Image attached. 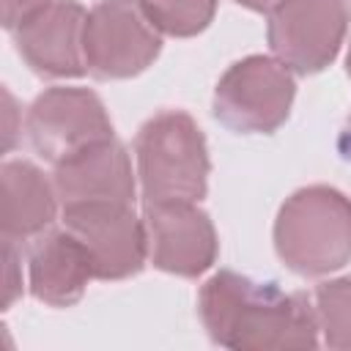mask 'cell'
Wrapping results in <instances>:
<instances>
[{"label":"cell","mask_w":351,"mask_h":351,"mask_svg":"<svg viewBox=\"0 0 351 351\" xmlns=\"http://www.w3.org/2000/svg\"><path fill=\"white\" fill-rule=\"evenodd\" d=\"M63 225L85 244L96 280H126L145 266L148 233L132 203L66 206Z\"/></svg>","instance_id":"8"},{"label":"cell","mask_w":351,"mask_h":351,"mask_svg":"<svg viewBox=\"0 0 351 351\" xmlns=\"http://www.w3.org/2000/svg\"><path fill=\"white\" fill-rule=\"evenodd\" d=\"M143 222L148 233V258L156 269L178 277H197L214 266L219 252L217 230L197 203H145Z\"/></svg>","instance_id":"9"},{"label":"cell","mask_w":351,"mask_h":351,"mask_svg":"<svg viewBox=\"0 0 351 351\" xmlns=\"http://www.w3.org/2000/svg\"><path fill=\"white\" fill-rule=\"evenodd\" d=\"M343 145H346V156H351V115H348V126L343 134Z\"/></svg>","instance_id":"20"},{"label":"cell","mask_w":351,"mask_h":351,"mask_svg":"<svg viewBox=\"0 0 351 351\" xmlns=\"http://www.w3.org/2000/svg\"><path fill=\"white\" fill-rule=\"evenodd\" d=\"M197 310L211 343L225 348L266 351L318 346L313 302L304 293H285L277 282L217 271L203 282Z\"/></svg>","instance_id":"1"},{"label":"cell","mask_w":351,"mask_h":351,"mask_svg":"<svg viewBox=\"0 0 351 351\" xmlns=\"http://www.w3.org/2000/svg\"><path fill=\"white\" fill-rule=\"evenodd\" d=\"M348 22V0H280L269 11L266 38L291 71L318 74L337 58Z\"/></svg>","instance_id":"7"},{"label":"cell","mask_w":351,"mask_h":351,"mask_svg":"<svg viewBox=\"0 0 351 351\" xmlns=\"http://www.w3.org/2000/svg\"><path fill=\"white\" fill-rule=\"evenodd\" d=\"M239 5H244V8H250V11H271L280 0H236Z\"/></svg>","instance_id":"19"},{"label":"cell","mask_w":351,"mask_h":351,"mask_svg":"<svg viewBox=\"0 0 351 351\" xmlns=\"http://www.w3.org/2000/svg\"><path fill=\"white\" fill-rule=\"evenodd\" d=\"M137 176L145 203H200L208 189V148L184 110H162L134 137Z\"/></svg>","instance_id":"3"},{"label":"cell","mask_w":351,"mask_h":351,"mask_svg":"<svg viewBox=\"0 0 351 351\" xmlns=\"http://www.w3.org/2000/svg\"><path fill=\"white\" fill-rule=\"evenodd\" d=\"M52 0H3V25L8 30H14V27H19L25 19L38 14Z\"/></svg>","instance_id":"17"},{"label":"cell","mask_w":351,"mask_h":351,"mask_svg":"<svg viewBox=\"0 0 351 351\" xmlns=\"http://www.w3.org/2000/svg\"><path fill=\"white\" fill-rule=\"evenodd\" d=\"M85 19L88 11L77 0H52L14 27L22 60L41 77H82L88 71L82 49Z\"/></svg>","instance_id":"10"},{"label":"cell","mask_w":351,"mask_h":351,"mask_svg":"<svg viewBox=\"0 0 351 351\" xmlns=\"http://www.w3.org/2000/svg\"><path fill=\"white\" fill-rule=\"evenodd\" d=\"M346 71H348V77H351V44H348V58H346Z\"/></svg>","instance_id":"21"},{"label":"cell","mask_w":351,"mask_h":351,"mask_svg":"<svg viewBox=\"0 0 351 351\" xmlns=\"http://www.w3.org/2000/svg\"><path fill=\"white\" fill-rule=\"evenodd\" d=\"M3 310L22 296V250L14 239H3Z\"/></svg>","instance_id":"16"},{"label":"cell","mask_w":351,"mask_h":351,"mask_svg":"<svg viewBox=\"0 0 351 351\" xmlns=\"http://www.w3.org/2000/svg\"><path fill=\"white\" fill-rule=\"evenodd\" d=\"M96 277L85 244L63 225V230H44L30 239L27 285L30 293L49 307H71L82 299L88 282Z\"/></svg>","instance_id":"12"},{"label":"cell","mask_w":351,"mask_h":351,"mask_svg":"<svg viewBox=\"0 0 351 351\" xmlns=\"http://www.w3.org/2000/svg\"><path fill=\"white\" fill-rule=\"evenodd\" d=\"M313 307L318 332L329 348H351V277H337L315 285Z\"/></svg>","instance_id":"14"},{"label":"cell","mask_w":351,"mask_h":351,"mask_svg":"<svg viewBox=\"0 0 351 351\" xmlns=\"http://www.w3.org/2000/svg\"><path fill=\"white\" fill-rule=\"evenodd\" d=\"M140 5L159 33L176 38L203 33L217 14V0H140Z\"/></svg>","instance_id":"15"},{"label":"cell","mask_w":351,"mask_h":351,"mask_svg":"<svg viewBox=\"0 0 351 351\" xmlns=\"http://www.w3.org/2000/svg\"><path fill=\"white\" fill-rule=\"evenodd\" d=\"M52 184L60 206L80 203H132L134 173L126 148L110 137L52 170Z\"/></svg>","instance_id":"11"},{"label":"cell","mask_w":351,"mask_h":351,"mask_svg":"<svg viewBox=\"0 0 351 351\" xmlns=\"http://www.w3.org/2000/svg\"><path fill=\"white\" fill-rule=\"evenodd\" d=\"M85 66L99 80H126L145 71L159 49L162 33L140 0H99L85 19Z\"/></svg>","instance_id":"6"},{"label":"cell","mask_w":351,"mask_h":351,"mask_svg":"<svg viewBox=\"0 0 351 351\" xmlns=\"http://www.w3.org/2000/svg\"><path fill=\"white\" fill-rule=\"evenodd\" d=\"M25 134L33 151L60 165L110 137L112 121L101 99L88 88H47L33 99L25 115Z\"/></svg>","instance_id":"5"},{"label":"cell","mask_w":351,"mask_h":351,"mask_svg":"<svg viewBox=\"0 0 351 351\" xmlns=\"http://www.w3.org/2000/svg\"><path fill=\"white\" fill-rule=\"evenodd\" d=\"M274 250L302 277L343 269L351 261V197L326 184L296 189L274 219Z\"/></svg>","instance_id":"2"},{"label":"cell","mask_w":351,"mask_h":351,"mask_svg":"<svg viewBox=\"0 0 351 351\" xmlns=\"http://www.w3.org/2000/svg\"><path fill=\"white\" fill-rule=\"evenodd\" d=\"M296 93L293 74L269 55L236 60L214 88V115L241 134H271L291 112Z\"/></svg>","instance_id":"4"},{"label":"cell","mask_w":351,"mask_h":351,"mask_svg":"<svg viewBox=\"0 0 351 351\" xmlns=\"http://www.w3.org/2000/svg\"><path fill=\"white\" fill-rule=\"evenodd\" d=\"M3 186V239L27 241L49 230L58 214L55 184L25 159H8L0 167Z\"/></svg>","instance_id":"13"},{"label":"cell","mask_w":351,"mask_h":351,"mask_svg":"<svg viewBox=\"0 0 351 351\" xmlns=\"http://www.w3.org/2000/svg\"><path fill=\"white\" fill-rule=\"evenodd\" d=\"M3 99H5V110H3V151L8 154V151L14 148V143H16V132H22V129H16V115H19V110H16L14 96H11L8 90H3Z\"/></svg>","instance_id":"18"}]
</instances>
